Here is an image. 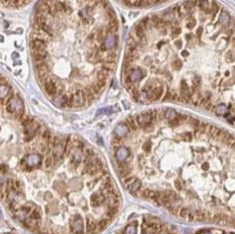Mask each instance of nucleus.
I'll return each instance as SVG.
<instances>
[{"instance_id":"obj_34","label":"nucleus","mask_w":235,"mask_h":234,"mask_svg":"<svg viewBox=\"0 0 235 234\" xmlns=\"http://www.w3.org/2000/svg\"><path fill=\"white\" fill-rule=\"evenodd\" d=\"M173 99V93L171 92H168L164 96V99H163V101H167V99Z\"/></svg>"},{"instance_id":"obj_33","label":"nucleus","mask_w":235,"mask_h":234,"mask_svg":"<svg viewBox=\"0 0 235 234\" xmlns=\"http://www.w3.org/2000/svg\"><path fill=\"white\" fill-rule=\"evenodd\" d=\"M179 124H180V120H179V118L175 119V120H173V121H170V125H172V126H173V127H177Z\"/></svg>"},{"instance_id":"obj_9","label":"nucleus","mask_w":235,"mask_h":234,"mask_svg":"<svg viewBox=\"0 0 235 234\" xmlns=\"http://www.w3.org/2000/svg\"><path fill=\"white\" fill-rule=\"evenodd\" d=\"M30 46L32 48V50H46L47 42L42 41V40H38V39H33L31 40Z\"/></svg>"},{"instance_id":"obj_40","label":"nucleus","mask_w":235,"mask_h":234,"mask_svg":"<svg viewBox=\"0 0 235 234\" xmlns=\"http://www.w3.org/2000/svg\"><path fill=\"white\" fill-rule=\"evenodd\" d=\"M182 55H183V57H188V55H189V52H188L187 50H184V51H182Z\"/></svg>"},{"instance_id":"obj_38","label":"nucleus","mask_w":235,"mask_h":234,"mask_svg":"<svg viewBox=\"0 0 235 234\" xmlns=\"http://www.w3.org/2000/svg\"><path fill=\"white\" fill-rule=\"evenodd\" d=\"M175 186H176V188H177L178 190H181V188H182V186H181L180 181H178V180L175 181Z\"/></svg>"},{"instance_id":"obj_27","label":"nucleus","mask_w":235,"mask_h":234,"mask_svg":"<svg viewBox=\"0 0 235 234\" xmlns=\"http://www.w3.org/2000/svg\"><path fill=\"white\" fill-rule=\"evenodd\" d=\"M125 234H136V226H135V225H129L126 228Z\"/></svg>"},{"instance_id":"obj_29","label":"nucleus","mask_w":235,"mask_h":234,"mask_svg":"<svg viewBox=\"0 0 235 234\" xmlns=\"http://www.w3.org/2000/svg\"><path fill=\"white\" fill-rule=\"evenodd\" d=\"M201 8L203 9V10H205V11H207V12H210V9H211V6H209L210 5V3L209 2H207V1H203V2H201Z\"/></svg>"},{"instance_id":"obj_24","label":"nucleus","mask_w":235,"mask_h":234,"mask_svg":"<svg viewBox=\"0 0 235 234\" xmlns=\"http://www.w3.org/2000/svg\"><path fill=\"white\" fill-rule=\"evenodd\" d=\"M186 122L190 125V126H192L194 128H199V126H200V122L195 118H188Z\"/></svg>"},{"instance_id":"obj_4","label":"nucleus","mask_w":235,"mask_h":234,"mask_svg":"<svg viewBox=\"0 0 235 234\" xmlns=\"http://www.w3.org/2000/svg\"><path fill=\"white\" fill-rule=\"evenodd\" d=\"M43 86H44V89H45V93H47L48 96H55L57 95L58 93V86H57V83L54 82V80L51 79L48 77L47 80L43 83Z\"/></svg>"},{"instance_id":"obj_13","label":"nucleus","mask_w":235,"mask_h":234,"mask_svg":"<svg viewBox=\"0 0 235 234\" xmlns=\"http://www.w3.org/2000/svg\"><path fill=\"white\" fill-rule=\"evenodd\" d=\"M128 132H129V129H128V127L126 126V125H119V126L116 128L115 130V135L120 137V138H123V137H125L128 134Z\"/></svg>"},{"instance_id":"obj_26","label":"nucleus","mask_w":235,"mask_h":234,"mask_svg":"<svg viewBox=\"0 0 235 234\" xmlns=\"http://www.w3.org/2000/svg\"><path fill=\"white\" fill-rule=\"evenodd\" d=\"M190 212H189V209H187V208H182L180 210V213H179V215H180V217H182V218H187L188 216H189V214Z\"/></svg>"},{"instance_id":"obj_28","label":"nucleus","mask_w":235,"mask_h":234,"mask_svg":"<svg viewBox=\"0 0 235 234\" xmlns=\"http://www.w3.org/2000/svg\"><path fill=\"white\" fill-rule=\"evenodd\" d=\"M172 67H173L174 70H178L179 68L182 67V61L179 60V59H176V60H175L173 63H172Z\"/></svg>"},{"instance_id":"obj_17","label":"nucleus","mask_w":235,"mask_h":234,"mask_svg":"<svg viewBox=\"0 0 235 234\" xmlns=\"http://www.w3.org/2000/svg\"><path fill=\"white\" fill-rule=\"evenodd\" d=\"M124 124L126 125V126L128 127V129L131 130V131H136L138 129V125L136 123V120H135L134 118H132V117L128 118L127 120L125 121Z\"/></svg>"},{"instance_id":"obj_42","label":"nucleus","mask_w":235,"mask_h":234,"mask_svg":"<svg viewBox=\"0 0 235 234\" xmlns=\"http://www.w3.org/2000/svg\"><path fill=\"white\" fill-rule=\"evenodd\" d=\"M40 234H53V233H51V231H41Z\"/></svg>"},{"instance_id":"obj_6","label":"nucleus","mask_w":235,"mask_h":234,"mask_svg":"<svg viewBox=\"0 0 235 234\" xmlns=\"http://www.w3.org/2000/svg\"><path fill=\"white\" fill-rule=\"evenodd\" d=\"M106 202V196L103 194V192H98L92 195L90 197V204L93 207H99L103 203Z\"/></svg>"},{"instance_id":"obj_16","label":"nucleus","mask_w":235,"mask_h":234,"mask_svg":"<svg viewBox=\"0 0 235 234\" xmlns=\"http://www.w3.org/2000/svg\"><path fill=\"white\" fill-rule=\"evenodd\" d=\"M141 186H142V183H141V181L139 179H135L134 182L132 183L130 186H128V188H129L130 192L132 193V194H135V193H137V192L140 191Z\"/></svg>"},{"instance_id":"obj_36","label":"nucleus","mask_w":235,"mask_h":234,"mask_svg":"<svg viewBox=\"0 0 235 234\" xmlns=\"http://www.w3.org/2000/svg\"><path fill=\"white\" fill-rule=\"evenodd\" d=\"M195 24H196V21L193 20V21H191L190 23H187V27L188 28H193V27L195 26Z\"/></svg>"},{"instance_id":"obj_39","label":"nucleus","mask_w":235,"mask_h":234,"mask_svg":"<svg viewBox=\"0 0 235 234\" xmlns=\"http://www.w3.org/2000/svg\"><path fill=\"white\" fill-rule=\"evenodd\" d=\"M202 32H203V28H202V27H199V28H198V30H197V36H198V37H201V34H202Z\"/></svg>"},{"instance_id":"obj_12","label":"nucleus","mask_w":235,"mask_h":234,"mask_svg":"<svg viewBox=\"0 0 235 234\" xmlns=\"http://www.w3.org/2000/svg\"><path fill=\"white\" fill-rule=\"evenodd\" d=\"M111 73H112V71L105 70V68H102V70L96 71V80L103 82V83H106V80L109 77Z\"/></svg>"},{"instance_id":"obj_31","label":"nucleus","mask_w":235,"mask_h":234,"mask_svg":"<svg viewBox=\"0 0 235 234\" xmlns=\"http://www.w3.org/2000/svg\"><path fill=\"white\" fill-rule=\"evenodd\" d=\"M151 147H152V143L151 142H147L145 145H144V150L146 152H150L151 151Z\"/></svg>"},{"instance_id":"obj_11","label":"nucleus","mask_w":235,"mask_h":234,"mask_svg":"<svg viewBox=\"0 0 235 234\" xmlns=\"http://www.w3.org/2000/svg\"><path fill=\"white\" fill-rule=\"evenodd\" d=\"M128 156H129V150H128L127 148H125V147H120L117 152H116V158H117V160L120 162H125V160L128 158Z\"/></svg>"},{"instance_id":"obj_37","label":"nucleus","mask_w":235,"mask_h":234,"mask_svg":"<svg viewBox=\"0 0 235 234\" xmlns=\"http://www.w3.org/2000/svg\"><path fill=\"white\" fill-rule=\"evenodd\" d=\"M175 45H176V47L181 48L182 47V40H176L175 41Z\"/></svg>"},{"instance_id":"obj_23","label":"nucleus","mask_w":235,"mask_h":234,"mask_svg":"<svg viewBox=\"0 0 235 234\" xmlns=\"http://www.w3.org/2000/svg\"><path fill=\"white\" fill-rule=\"evenodd\" d=\"M229 136H230V134L228 132H226V131H224V130H220V133H219V135L217 137V140L225 142L228 138H229Z\"/></svg>"},{"instance_id":"obj_35","label":"nucleus","mask_w":235,"mask_h":234,"mask_svg":"<svg viewBox=\"0 0 235 234\" xmlns=\"http://www.w3.org/2000/svg\"><path fill=\"white\" fill-rule=\"evenodd\" d=\"M180 33H181L180 28H174L173 31H172V34H173V35H179Z\"/></svg>"},{"instance_id":"obj_18","label":"nucleus","mask_w":235,"mask_h":234,"mask_svg":"<svg viewBox=\"0 0 235 234\" xmlns=\"http://www.w3.org/2000/svg\"><path fill=\"white\" fill-rule=\"evenodd\" d=\"M206 214L204 211L202 210H196L193 214V219H195L197 221H203L205 219Z\"/></svg>"},{"instance_id":"obj_14","label":"nucleus","mask_w":235,"mask_h":234,"mask_svg":"<svg viewBox=\"0 0 235 234\" xmlns=\"http://www.w3.org/2000/svg\"><path fill=\"white\" fill-rule=\"evenodd\" d=\"M83 96H84V99H86L87 104H89V102H92L96 96L95 93H93V90L90 89V86L89 88H84L83 89Z\"/></svg>"},{"instance_id":"obj_30","label":"nucleus","mask_w":235,"mask_h":234,"mask_svg":"<svg viewBox=\"0 0 235 234\" xmlns=\"http://www.w3.org/2000/svg\"><path fill=\"white\" fill-rule=\"evenodd\" d=\"M182 138H183V140H185V141H191V139H192V135H191L190 133L183 134Z\"/></svg>"},{"instance_id":"obj_19","label":"nucleus","mask_w":235,"mask_h":234,"mask_svg":"<svg viewBox=\"0 0 235 234\" xmlns=\"http://www.w3.org/2000/svg\"><path fill=\"white\" fill-rule=\"evenodd\" d=\"M214 111H215L216 114L219 115V116H223V115H225L227 113V107L225 105L221 104V105L217 106V107L214 109Z\"/></svg>"},{"instance_id":"obj_15","label":"nucleus","mask_w":235,"mask_h":234,"mask_svg":"<svg viewBox=\"0 0 235 234\" xmlns=\"http://www.w3.org/2000/svg\"><path fill=\"white\" fill-rule=\"evenodd\" d=\"M116 44H117V37H116L114 34L109 35L105 40L106 48H113V47H115Z\"/></svg>"},{"instance_id":"obj_10","label":"nucleus","mask_w":235,"mask_h":234,"mask_svg":"<svg viewBox=\"0 0 235 234\" xmlns=\"http://www.w3.org/2000/svg\"><path fill=\"white\" fill-rule=\"evenodd\" d=\"M86 231L90 234H95L99 231V227H98V222H96L93 218H87L86 219Z\"/></svg>"},{"instance_id":"obj_43","label":"nucleus","mask_w":235,"mask_h":234,"mask_svg":"<svg viewBox=\"0 0 235 234\" xmlns=\"http://www.w3.org/2000/svg\"><path fill=\"white\" fill-rule=\"evenodd\" d=\"M234 30H235V23H234Z\"/></svg>"},{"instance_id":"obj_7","label":"nucleus","mask_w":235,"mask_h":234,"mask_svg":"<svg viewBox=\"0 0 235 234\" xmlns=\"http://www.w3.org/2000/svg\"><path fill=\"white\" fill-rule=\"evenodd\" d=\"M143 77V71L141 70H135V68H131L129 73L127 76V80H129L130 83H134Z\"/></svg>"},{"instance_id":"obj_32","label":"nucleus","mask_w":235,"mask_h":234,"mask_svg":"<svg viewBox=\"0 0 235 234\" xmlns=\"http://www.w3.org/2000/svg\"><path fill=\"white\" fill-rule=\"evenodd\" d=\"M193 83H194V86H200V83H201V79H200L199 76H196L195 79L193 80Z\"/></svg>"},{"instance_id":"obj_25","label":"nucleus","mask_w":235,"mask_h":234,"mask_svg":"<svg viewBox=\"0 0 235 234\" xmlns=\"http://www.w3.org/2000/svg\"><path fill=\"white\" fill-rule=\"evenodd\" d=\"M224 143H225V145H227L228 147H231V148H232V146L235 144V137H233V136L230 135L229 138H228Z\"/></svg>"},{"instance_id":"obj_3","label":"nucleus","mask_w":235,"mask_h":234,"mask_svg":"<svg viewBox=\"0 0 235 234\" xmlns=\"http://www.w3.org/2000/svg\"><path fill=\"white\" fill-rule=\"evenodd\" d=\"M70 230L73 234H84L83 233V222L80 216H74L70 220Z\"/></svg>"},{"instance_id":"obj_41","label":"nucleus","mask_w":235,"mask_h":234,"mask_svg":"<svg viewBox=\"0 0 235 234\" xmlns=\"http://www.w3.org/2000/svg\"><path fill=\"white\" fill-rule=\"evenodd\" d=\"M202 168H203V169H204V170H208V164H207V163H205V164L202 166Z\"/></svg>"},{"instance_id":"obj_21","label":"nucleus","mask_w":235,"mask_h":234,"mask_svg":"<svg viewBox=\"0 0 235 234\" xmlns=\"http://www.w3.org/2000/svg\"><path fill=\"white\" fill-rule=\"evenodd\" d=\"M165 118L169 121H173V120H175V119L178 118V115L174 110H168L165 113Z\"/></svg>"},{"instance_id":"obj_5","label":"nucleus","mask_w":235,"mask_h":234,"mask_svg":"<svg viewBox=\"0 0 235 234\" xmlns=\"http://www.w3.org/2000/svg\"><path fill=\"white\" fill-rule=\"evenodd\" d=\"M163 93V88L162 86H156V88L152 89L149 93H147V99L150 102L158 101V99L162 96Z\"/></svg>"},{"instance_id":"obj_1","label":"nucleus","mask_w":235,"mask_h":234,"mask_svg":"<svg viewBox=\"0 0 235 234\" xmlns=\"http://www.w3.org/2000/svg\"><path fill=\"white\" fill-rule=\"evenodd\" d=\"M135 120H136V123L138 125V127H142V128H145L147 126H149V125H151L153 122H154L151 111L145 112V113L138 115Z\"/></svg>"},{"instance_id":"obj_20","label":"nucleus","mask_w":235,"mask_h":234,"mask_svg":"<svg viewBox=\"0 0 235 234\" xmlns=\"http://www.w3.org/2000/svg\"><path fill=\"white\" fill-rule=\"evenodd\" d=\"M220 130L221 129H218L216 126H213V125H211V126H209V135L213 137V138H216L217 139V137L219 135V133H220Z\"/></svg>"},{"instance_id":"obj_8","label":"nucleus","mask_w":235,"mask_h":234,"mask_svg":"<svg viewBox=\"0 0 235 234\" xmlns=\"http://www.w3.org/2000/svg\"><path fill=\"white\" fill-rule=\"evenodd\" d=\"M47 51L46 50H32V57L33 59L36 62H44V60L47 58Z\"/></svg>"},{"instance_id":"obj_2","label":"nucleus","mask_w":235,"mask_h":234,"mask_svg":"<svg viewBox=\"0 0 235 234\" xmlns=\"http://www.w3.org/2000/svg\"><path fill=\"white\" fill-rule=\"evenodd\" d=\"M70 101H71V105L74 108H80L83 107V106L86 105L87 102L86 101L83 93V90L81 89H77L76 93H71L70 95Z\"/></svg>"},{"instance_id":"obj_22","label":"nucleus","mask_w":235,"mask_h":234,"mask_svg":"<svg viewBox=\"0 0 235 234\" xmlns=\"http://www.w3.org/2000/svg\"><path fill=\"white\" fill-rule=\"evenodd\" d=\"M229 19H230V16H229V14H228V12H226V11H223L220 14V16H219V21H220V23H222V24L228 23Z\"/></svg>"}]
</instances>
